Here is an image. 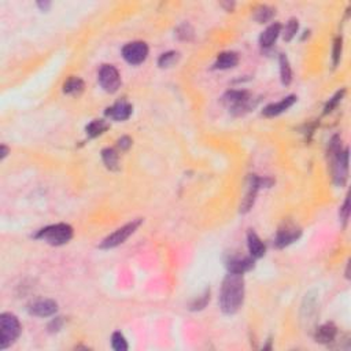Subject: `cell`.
Returning a JSON list of instances; mask_svg holds the SVG:
<instances>
[{
	"label": "cell",
	"mask_w": 351,
	"mask_h": 351,
	"mask_svg": "<svg viewBox=\"0 0 351 351\" xmlns=\"http://www.w3.org/2000/svg\"><path fill=\"white\" fill-rule=\"evenodd\" d=\"M102 160H103V164L106 165L107 169H110V170H117L118 169V152L114 148L103 150Z\"/></svg>",
	"instance_id": "cell-20"
},
{
	"label": "cell",
	"mask_w": 351,
	"mask_h": 351,
	"mask_svg": "<svg viewBox=\"0 0 351 351\" xmlns=\"http://www.w3.org/2000/svg\"><path fill=\"white\" fill-rule=\"evenodd\" d=\"M336 334H338V328L332 322H326L316 330V342L322 343V344L330 343L336 338Z\"/></svg>",
	"instance_id": "cell-16"
},
{
	"label": "cell",
	"mask_w": 351,
	"mask_h": 351,
	"mask_svg": "<svg viewBox=\"0 0 351 351\" xmlns=\"http://www.w3.org/2000/svg\"><path fill=\"white\" fill-rule=\"evenodd\" d=\"M244 300V278L243 274L229 273L224 278L220 292V308L225 314L239 312Z\"/></svg>",
	"instance_id": "cell-1"
},
{
	"label": "cell",
	"mask_w": 351,
	"mask_h": 351,
	"mask_svg": "<svg viewBox=\"0 0 351 351\" xmlns=\"http://www.w3.org/2000/svg\"><path fill=\"white\" fill-rule=\"evenodd\" d=\"M177 58H178V54L174 52V51H170V52L162 54L158 59V64L160 68H169L172 64H174L177 62Z\"/></svg>",
	"instance_id": "cell-24"
},
{
	"label": "cell",
	"mask_w": 351,
	"mask_h": 351,
	"mask_svg": "<svg viewBox=\"0 0 351 351\" xmlns=\"http://www.w3.org/2000/svg\"><path fill=\"white\" fill-rule=\"evenodd\" d=\"M222 102L234 114H242L250 108L251 98L246 90H229L224 95Z\"/></svg>",
	"instance_id": "cell-6"
},
{
	"label": "cell",
	"mask_w": 351,
	"mask_h": 351,
	"mask_svg": "<svg viewBox=\"0 0 351 351\" xmlns=\"http://www.w3.org/2000/svg\"><path fill=\"white\" fill-rule=\"evenodd\" d=\"M274 16V10L269 7V6H260L258 8H256V14H254V18L260 24H264V22L270 21L272 16Z\"/></svg>",
	"instance_id": "cell-21"
},
{
	"label": "cell",
	"mask_w": 351,
	"mask_h": 351,
	"mask_svg": "<svg viewBox=\"0 0 351 351\" xmlns=\"http://www.w3.org/2000/svg\"><path fill=\"white\" fill-rule=\"evenodd\" d=\"M130 146H132V140H130L128 136H124V138H121L120 140H118V147L121 148V151L128 150Z\"/></svg>",
	"instance_id": "cell-30"
},
{
	"label": "cell",
	"mask_w": 351,
	"mask_h": 351,
	"mask_svg": "<svg viewBox=\"0 0 351 351\" xmlns=\"http://www.w3.org/2000/svg\"><path fill=\"white\" fill-rule=\"evenodd\" d=\"M58 310V304L52 299H38L29 304L28 312L36 317H50Z\"/></svg>",
	"instance_id": "cell-9"
},
{
	"label": "cell",
	"mask_w": 351,
	"mask_h": 351,
	"mask_svg": "<svg viewBox=\"0 0 351 351\" xmlns=\"http://www.w3.org/2000/svg\"><path fill=\"white\" fill-rule=\"evenodd\" d=\"M7 154H8V148H7L4 144H3V146L0 147V160H4L6 156H7Z\"/></svg>",
	"instance_id": "cell-32"
},
{
	"label": "cell",
	"mask_w": 351,
	"mask_h": 351,
	"mask_svg": "<svg viewBox=\"0 0 351 351\" xmlns=\"http://www.w3.org/2000/svg\"><path fill=\"white\" fill-rule=\"evenodd\" d=\"M300 234H302V229L296 226L295 224H284L282 228L277 230L274 244L277 248H284L287 246L292 244L294 242H296L300 238Z\"/></svg>",
	"instance_id": "cell-8"
},
{
	"label": "cell",
	"mask_w": 351,
	"mask_h": 351,
	"mask_svg": "<svg viewBox=\"0 0 351 351\" xmlns=\"http://www.w3.org/2000/svg\"><path fill=\"white\" fill-rule=\"evenodd\" d=\"M298 29H299V24L298 21L295 20V18H292V20H290V21L287 22V25H286V28H284V30H282V38L286 40V42H291L295 36H296V33H298Z\"/></svg>",
	"instance_id": "cell-22"
},
{
	"label": "cell",
	"mask_w": 351,
	"mask_h": 351,
	"mask_svg": "<svg viewBox=\"0 0 351 351\" xmlns=\"http://www.w3.org/2000/svg\"><path fill=\"white\" fill-rule=\"evenodd\" d=\"M238 64H239V56H238V54L228 51V52L220 54L218 56H217V59H216V62H214L213 68L214 69L226 70L232 69V68H234Z\"/></svg>",
	"instance_id": "cell-15"
},
{
	"label": "cell",
	"mask_w": 351,
	"mask_h": 351,
	"mask_svg": "<svg viewBox=\"0 0 351 351\" xmlns=\"http://www.w3.org/2000/svg\"><path fill=\"white\" fill-rule=\"evenodd\" d=\"M229 273L244 274L246 272H250L254 268V258L252 256H234L226 262Z\"/></svg>",
	"instance_id": "cell-10"
},
{
	"label": "cell",
	"mask_w": 351,
	"mask_h": 351,
	"mask_svg": "<svg viewBox=\"0 0 351 351\" xmlns=\"http://www.w3.org/2000/svg\"><path fill=\"white\" fill-rule=\"evenodd\" d=\"M181 28H182L184 30L178 29V32H181V33H177V34H178V38H182V40H190V38H192V34H194V33H192V29L190 28V25H182Z\"/></svg>",
	"instance_id": "cell-28"
},
{
	"label": "cell",
	"mask_w": 351,
	"mask_h": 351,
	"mask_svg": "<svg viewBox=\"0 0 351 351\" xmlns=\"http://www.w3.org/2000/svg\"><path fill=\"white\" fill-rule=\"evenodd\" d=\"M84 90V81L78 77H70L64 84V92L68 95H80Z\"/></svg>",
	"instance_id": "cell-18"
},
{
	"label": "cell",
	"mask_w": 351,
	"mask_h": 351,
	"mask_svg": "<svg viewBox=\"0 0 351 351\" xmlns=\"http://www.w3.org/2000/svg\"><path fill=\"white\" fill-rule=\"evenodd\" d=\"M295 102H296V96L290 95L287 96V98L282 99L280 102H277V103H272L269 106H266L265 108H264L262 114H264L265 117H277V116H280L282 112H287L288 108L292 106Z\"/></svg>",
	"instance_id": "cell-11"
},
{
	"label": "cell",
	"mask_w": 351,
	"mask_h": 351,
	"mask_svg": "<svg viewBox=\"0 0 351 351\" xmlns=\"http://www.w3.org/2000/svg\"><path fill=\"white\" fill-rule=\"evenodd\" d=\"M340 54H342V38H336L335 44H334V55H332V58H334V66H336V64H339V60H340Z\"/></svg>",
	"instance_id": "cell-27"
},
{
	"label": "cell",
	"mask_w": 351,
	"mask_h": 351,
	"mask_svg": "<svg viewBox=\"0 0 351 351\" xmlns=\"http://www.w3.org/2000/svg\"><path fill=\"white\" fill-rule=\"evenodd\" d=\"M60 326H62V320H60V317H58V318H55L51 324L48 325V330H51V332H58L60 330Z\"/></svg>",
	"instance_id": "cell-31"
},
{
	"label": "cell",
	"mask_w": 351,
	"mask_h": 351,
	"mask_svg": "<svg viewBox=\"0 0 351 351\" xmlns=\"http://www.w3.org/2000/svg\"><path fill=\"white\" fill-rule=\"evenodd\" d=\"M280 34H282V25H280V24H273L270 26H268L265 30L262 32L261 36H260V44H261V47H272L273 44L276 43L277 38H278Z\"/></svg>",
	"instance_id": "cell-14"
},
{
	"label": "cell",
	"mask_w": 351,
	"mask_h": 351,
	"mask_svg": "<svg viewBox=\"0 0 351 351\" xmlns=\"http://www.w3.org/2000/svg\"><path fill=\"white\" fill-rule=\"evenodd\" d=\"M98 81L106 92L114 94L121 86V76L112 64H103L99 70Z\"/></svg>",
	"instance_id": "cell-5"
},
{
	"label": "cell",
	"mask_w": 351,
	"mask_h": 351,
	"mask_svg": "<svg viewBox=\"0 0 351 351\" xmlns=\"http://www.w3.org/2000/svg\"><path fill=\"white\" fill-rule=\"evenodd\" d=\"M122 56L128 64H133V66L143 64L148 56V47L143 42L128 43L122 48Z\"/></svg>",
	"instance_id": "cell-7"
},
{
	"label": "cell",
	"mask_w": 351,
	"mask_h": 351,
	"mask_svg": "<svg viewBox=\"0 0 351 351\" xmlns=\"http://www.w3.org/2000/svg\"><path fill=\"white\" fill-rule=\"evenodd\" d=\"M21 322L16 316L11 313H3L0 316V348L4 350L11 346L21 335Z\"/></svg>",
	"instance_id": "cell-3"
},
{
	"label": "cell",
	"mask_w": 351,
	"mask_h": 351,
	"mask_svg": "<svg viewBox=\"0 0 351 351\" xmlns=\"http://www.w3.org/2000/svg\"><path fill=\"white\" fill-rule=\"evenodd\" d=\"M344 92L346 90H339L338 94H336L332 99H330V102L326 103V106H325V114H328V112H330L334 108H335L336 106H338V103L342 100V98H343V95H344Z\"/></svg>",
	"instance_id": "cell-26"
},
{
	"label": "cell",
	"mask_w": 351,
	"mask_h": 351,
	"mask_svg": "<svg viewBox=\"0 0 351 351\" xmlns=\"http://www.w3.org/2000/svg\"><path fill=\"white\" fill-rule=\"evenodd\" d=\"M36 239L44 240L51 246H62L69 243L73 238V228L69 224H55L38 230Z\"/></svg>",
	"instance_id": "cell-2"
},
{
	"label": "cell",
	"mask_w": 351,
	"mask_h": 351,
	"mask_svg": "<svg viewBox=\"0 0 351 351\" xmlns=\"http://www.w3.org/2000/svg\"><path fill=\"white\" fill-rule=\"evenodd\" d=\"M348 213H350V200H348V199H346V202H344V204H343L340 208L342 221H343L344 224H346L347 220H348Z\"/></svg>",
	"instance_id": "cell-29"
},
{
	"label": "cell",
	"mask_w": 351,
	"mask_h": 351,
	"mask_svg": "<svg viewBox=\"0 0 351 351\" xmlns=\"http://www.w3.org/2000/svg\"><path fill=\"white\" fill-rule=\"evenodd\" d=\"M112 346L117 351H126L129 348L125 336L121 332H114L112 336Z\"/></svg>",
	"instance_id": "cell-23"
},
{
	"label": "cell",
	"mask_w": 351,
	"mask_h": 351,
	"mask_svg": "<svg viewBox=\"0 0 351 351\" xmlns=\"http://www.w3.org/2000/svg\"><path fill=\"white\" fill-rule=\"evenodd\" d=\"M38 7H40V8H42V10H43V11H47L48 8L51 7V3H50V2H44V3H43V2H38Z\"/></svg>",
	"instance_id": "cell-33"
},
{
	"label": "cell",
	"mask_w": 351,
	"mask_h": 351,
	"mask_svg": "<svg viewBox=\"0 0 351 351\" xmlns=\"http://www.w3.org/2000/svg\"><path fill=\"white\" fill-rule=\"evenodd\" d=\"M142 224V220H134V221H130L126 225H124L121 228H118L116 232H112V234H108L106 239L103 240L100 243L102 250H110V248H114V247H118L120 244L125 243V240L129 239L134 232L136 229L140 226Z\"/></svg>",
	"instance_id": "cell-4"
},
{
	"label": "cell",
	"mask_w": 351,
	"mask_h": 351,
	"mask_svg": "<svg viewBox=\"0 0 351 351\" xmlns=\"http://www.w3.org/2000/svg\"><path fill=\"white\" fill-rule=\"evenodd\" d=\"M108 129V124L104 120H94L92 122L86 125V134L90 138H98L102 133H104Z\"/></svg>",
	"instance_id": "cell-19"
},
{
	"label": "cell",
	"mask_w": 351,
	"mask_h": 351,
	"mask_svg": "<svg viewBox=\"0 0 351 351\" xmlns=\"http://www.w3.org/2000/svg\"><path fill=\"white\" fill-rule=\"evenodd\" d=\"M247 246H248V252L250 256L256 260V258H262L265 256L266 252V246L265 243L260 239V236L256 234H254L252 230L248 232L247 234Z\"/></svg>",
	"instance_id": "cell-13"
},
{
	"label": "cell",
	"mask_w": 351,
	"mask_h": 351,
	"mask_svg": "<svg viewBox=\"0 0 351 351\" xmlns=\"http://www.w3.org/2000/svg\"><path fill=\"white\" fill-rule=\"evenodd\" d=\"M208 300H210V291L206 290L202 296H199L196 300H194V302H192L191 310H202V308H204V306L208 304Z\"/></svg>",
	"instance_id": "cell-25"
},
{
	"label": "cell",
	"mask_w": 351,
	"mask_h": 351,
	"mask_svg": "<svg viewBox=\"0 0 351 351\" xmlns=\"http://www.w3.org/2000/svg\"><path fill=\"white\" fill-rule=\"evenodd\" d=\"M278 64H280V78H282V82L284 86H290L291 81H292V70H291L288 58L284 54H282L278 56Z\"/></svg>",
	"instance_id": "cell-17"
},
{
	"label": "cell",
	"mask_w": 351,
	"mask_h": 351,
	"mask_svg": "<svg viewBox=\"0 0 351 351\" xmlns=\"http://www.w3.org/2000/svg\"><path fill=\"white\" fill-rule=\"evenodd\" d=\"M106 116L114 121H126L132 116V106L125 100L117 102L114 106L107 108Z\"/></svg>",
	"instance_id": "cell-12"
}]
</instances>
